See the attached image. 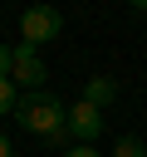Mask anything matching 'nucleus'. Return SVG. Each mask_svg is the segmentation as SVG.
I'll use <instances>...</instances> for the list:
<instances>
[{
    "label": "nucleus",
    "instance_id": "obj_2",
    "mask_svg": "<svg viewBox=\"0 0 147 157\" xmlns=\"http://www.w3.org/2000/svg\"><path fill=\"white\" fill-rule=\"evenodd\" d=\"M64 34V15L54 10V5H29L24 15H20V44L24 49H44V44H54Z\"/></svg>",
    "mask_w": 147,
    "mask_h": 157
},
{
    "label": "nucleus",
    "instance_id": "obj_4",
    "mask_svg": "<svg viewBox=\"0 0 147 157\" xmlns=\"http://www.w3.org/2000/svg\"><path fill=\"white\" fill-rule=\"evenodd\" d=\"M98 132H103V108H93V103H69V137L74 142H98Z\"/></svg>",
    "mask_w": 147,
    "mask_h": 157
},
{
    "label": "nucleus",
    "instance_id": "obj_3",
    "mask_svg": "<svg viewBox=\"0 0 147 157\" xmlns=\"http://www.w3.org/2000/svg\"><path fill=\"white\" fill-rule=\"evenodd\" d=\"M49 78V69H44V59H39V49H15V64H10V83L15 88H39Z\"/></svg>",
    "mask_w": 147,
    "mask_h": 157
},
{
    "label": "nucleus",
    "instance_id": "obj_7",
    "mask_svg": "<svg viewBox=\"0 0 147 157\" xmlns=\"http://www.w3.org/2000/svg\"><path fill=\"white\" fill-rule=\"evenodd\" d=\"M15 108H20V88H15L10 78H0V118H10Z\"/></svg>",
    "mask_w": 147,
    "mask_h": 157
},
{
    "label": "nucleus",
    "instance_id": "obj_1",
    "mask_svg": "<svg viewBox=\"0 0 147 157\" xmlns=\"http://www.w3.org/2000/svg\"><path fill=\"white\" fill-rule=\"evenodd\" d=\"M15 113H20V128H24V132H34V137H44V142H54V147L69 142V108H64L54 93H24Z\"/></svg>",
    "mask_w": 147,
    "mask_h": 157
},
{
    "label": "nucleus",
    "instance_id": "obj_9",
    "mask_svg": "<svg viewBox=\"0 0 147 157\" xmlns=\"http://www.w3.org/2000/svg\"><path fill=\"white\" fill-rule=\"evenodd\" d=\"M64 157H98V147H93V142H74Z\"/></svg>",
    "mask_w": 147,
    "mask_h": 157
},
{
    "label": "nucleus",
    "instance_id": "obj_6",
    "mask_svg": "<svg viewBox=\"0 0 147 157\" xmlns=\"http://www.w3.org/2000/svg\"><path fill=\"white\" fill-rule=\"evenodd\" d=\"M113 157H147V142H142L137 132H123V137L113 142Z\"/></svg>",
    "mask_w": 147,
    "mask_h": 157
},
{
    "label": "nucleus",
    "instance_id": "obj_5",
    "mask_svg": "<svg viewBox=\"0 0 147 157\" xmlns=\"http://www.w3.org/2000/svg\"><path fill=\"white\" fill-rule=\"evenodd\" d=\"M118 98V83L113 78H103V74H93L88 83H83V103H93V108H108Z\"/></svg>",
    "mask_w": 147,
    "mask_h": 157
},
{
    "label": "nucleus",
    "instance_id": "obj_8",
    "mask_svg": "<svg viewBox=\"0 0 147 157\" xmlns=\"http://www.w3.org/2000/svg\"><path fill=\"white\" fill-rule=\"evenodd\" d=\"M10 64H15V49L0 44V78H10Z\"/></svg>",
    "mask_w": 147,
    "mask_h": 157
},
{
    "label": "nucleus",
    "instance_id": "obj_10",
    "mask_svg": "<svg viewBox=\"0 0 147 157\" xmlns=\"http://www.w3.org/2000/svg\"><path fill=\"white\" fill-rule=\"evenodd\" d=\"M0 157H10V137L5 132H0Z\"/></svg>",
    "mask_w": 147,
    "mask_h": 157
}]
</instances>
